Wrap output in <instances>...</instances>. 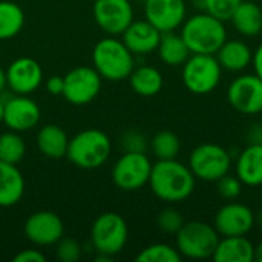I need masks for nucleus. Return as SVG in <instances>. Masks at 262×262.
Returning a JSON list of instances; mask_svg holds the SVG:
<instances>
[{"label": "nucleus", "mask_w": 262, "mask_h": 262, "mask_svg": "<svg viewBox=\"0 0 262 262\" xmlns=\"http://www.w3.org/2000/svg\"><path fill=\"white\" fill-rule=\"evenodd\" d=\"M243 187L244 184L241 183V180L236 175H230V173L224 175L216 181V190L220 196L226 201H235L236 198H239L243 193Z\"/></svg>", "instance_id": "33"}, {"label": "nucleus", "mask_w": 262, "mask_h": 262, "mask_svg": "<svg viewBox=\"0 0 262 262\" xmlns=\"http://www.w3.org/2000/svg\"><path fill=\"white\" fill-rule=\"evenodd\" d=\"M196 178L190 167L175 160H158L152 166L149 187L152 193L169 204L183 203L195 192Z\"/></svg>", "instance_id": "1"}, {"label": "nucleus", "mask_w": 262, "mask_h": 262, "mask_svg": "<svg viewBox=\"0 0 262 262\" xmlns=\"http://www.w3.org/2000/svg\"><path fill=\"white\" fill-rule=\"evenodd\" d=\"M235 175L244 186H262V144H249L235 161Z\"/></svg>", "instance_id": "20"}, {"label": "nucleus", "mask_w": 262, "mask_h": 262, "mask_svg": "<svg viewBox=\"0 0 262 262\" xmlns=\"http://www.w3.org/2000/svg\"><path fill=\"white\" fill-rule=\"evenodd\" d=\"M63 78V97L74 106H84L94 101L98 97L103 84V78L94 66H77Z\"/></svg>", "instance_id": "10"}, {"label": "nucleus", "mask_w": 262, "mask_h": 262, "mask_svg": "<svg viewBox=\"0 0 262 262\" xmlns=\"http://www.w3.org/2000/svg\"><path fill=\"white\" fill-rule=\"evenodd\" d=\"M40 117L41 111L29 95L15 94L3 101V124L9 130L28 132L38 124Z\"/></svg>", "instance_id": "15"}, {"label": "nucleus", "mask_w": 262, "mask_h": 262, "mask_svg": "<svg viewBox=\"0 0 262 262\" xmlns=\"http://www.w3.org/2000/svg\"><path fill=\"white\" fill-rule=\"evenodd\" d=\"M150 149L157 160H175L181 150V141L172 130H160L150 140Z\"/></svg>", "instance_id": "29"}, {"label": "nucleus", "mask_w": 262, "mask_h": 262, "mask_svg": "<svg viewBox=\"0 0 262 262\" xmlns=\"http://www.w3.org/2000/svg\"><path fill=\"white\" fill-rule=\"evenodd\" d=\"M6 86H8V83H6V71H3V69L0 68V92H2Z\"/></svg>", "instance_id": "40"}, {"label": "nucleus", "mask_w": 262, "mask_h": 262, "mask_svg": "<svg viewBox=\"0 0 262 262\" xmlns=\"http://www.w3.org/2000/svg\"><path fill=\"white\" fill-rule=\"evenodd\" d=\"M216 60L220 61L223 71L229 72H243L249 66H252L253 51L252 48L239 38L226 40L221 48L215 54Z\"/></svg>", "instance_id": "19"}, {"label": "nucleus", "mask_w": 262, "mask_h": 262, "mask_svg": "<svg viewBox=\"0 0 262 262\" xmlns=\"http://www.w3.org/2000/svg\"><path fill=\"white\" fill-rule=\"evenodd\" d=\"M184 224V218L180 210L173 207H166L157 215V226L163 233L175 235Z\"/></svg>", "instance_id": "32"}, {"label": "nucleus", "mask_w": 262, "mask_h": 262, "mask_svg": "<svg viewBox=\"0 0 262 262\" xmlns=\"http://www.w3.org/2000/svg\"><path fill=\"white\" fill-rule=\"evenodd\" d=\"M230 23L239 35L258 37L262 34V6L256 0H243L235 9Z\"/></svg>", "instance_id": "21"}, {"label": "nucleus", "mask_w": 262, "mask_h": 262, "mask_svg": "<svg viewBox=\"0 0 262 262\" xmlns=\"http://www.w3.org/2000/svg\"><path fill=\"white\" fill-rule=\"evenodd\" d=\"M229 104L243 115L262 112V80L253 74L238 75L227 88Z\"/></svg>", "instance_id": "11"}, {"label": "nucleus", "mask_w": 262, "mask_h": 262, "mask_svg": "<svg viewBox=\"0 0 262 262\" xmlns=\"http://www.w3.org/2000/svg\"><path fill=\"white\" fill-rule=\"evenodd\" d=\"M249 144H262V124H255L247 134Z\"/></svg>", "instance_id": "39"}, {"label": "nucleus", "mask_w": 262, "mask_h": 262, "mask_svg": "<svg viewBox=\"0 0 262 262\" xmlns=\"http://www.w3.org/2000/svg\"><path fill=\"white\" fill-rule=\"evenodd\" d=\"M112 152L111 138L100 129H84L69 138L66 158L78 169L94 170L106 164Z\"/></svg>", "instance_id": "4"}, {"label": "nucleus", "mask_w": 262, "mask_h": 262, "mask_svg": "<svg viewBox=\"0 0 262 262\" xmlns=\"http://www.w3.org/2000/svg\"><path fill=\"white\" fill-rule=\"evenodd\" d=\"M69 144V137L57 124H45L37 134V147L38 150L52 160L66 157Z\"/></svg>", "instance_id": "24"}, {"label": "nucleus", "mask_w": 262, "mask_h": 262, "mask_svg": "<svg viewBox=\"0 0 262 262\" xmlns=\"http://www.w3.org/2000/svg\"><path fill=\"white\" fill-rule=\"evenodd\" d=\"M129 227L126 220L115 212H104L95 218L91 227V244L100 255L114 258L126 247Z\"/></svg>", "instance_id": "7"}, {"label": "nucleus", "mask_w": 262, "mask_h": 262, "mask_svg": "<svg viewBox=\"0 0 262 262\" xmlns=\"http://www.w3.org/2000/svg\"><path fill=\"white\" fill-rule=\"evenodd\" d=\"M252 66H253V72L262 80V43L253 51Z\"/></svg>", "instance_id": "38"}, {"label": "nucleus", "mask_w": 262, "mask_h": 262, "mask_svg": "<svg viewBox=\"0 0 262 262\" xmlns=\"http://www.w3.org/2000/svg\"><path fill=\"white\" fill-rule=\"evenodd\" d=\"M6 83L14 94L31 95L43 83V69L34 58L20 57L8 66Z\"/></svg>", "instance_id": "17"}, {"label": "nucleus", "mask_w": 262, "mask_h": 262, "mask_svg": "<svg viewBox=\"0 0 262 262\" xmlns=\"http://www.w3.org/2000/svg\"><path fill=\"white\" fill-rule=\"evenodd\" d=\"M144 18L161 34L177 31L187 17L186 0H144Z\"/></svg>", "instance_id": "16"}, {"label": "nucleus", "mask_w": 262, "mask_h": 262, "mask_svg": "<svg viewBox=\"0 0 262 262\" xmlns=\"http://www.w3.org/2000/svg\"><path fill=\"white\" fill-rule=\"evenodd\" d=\"M157 52L160 60L167 66H183L192 54L181 34H178L177 31L161 34Z\"/></svg>", "instance_id": "26"}, {"label": "nucleus", "mask_w": 262, "mask_h": 262, "mask_svg": "<svg viewBox=\"0 0 262 262\" xmlns=\"http://www.w3.org/2000/svg\"><path fill=\"white\" fill-rule=\"evenodd\" d=\"M26 155V143L20 132L8 130L0 134V161L18 164Z\"/></svg>", "instance_id": "28"}, {"label": "nucleus", "mask_w": 262, "mask_h": 262, "mask_svg": "<svg viewBox=\"0 0 262 262\" xmlns=\"http://www.w3.org/2000/svg\"><path fill=\"white\" fill-rule=\"evenodd\" d=\"M220 233L213 224L204 221H184L183 227L175 233V247L183 258L209 259L220 241Z\"/></svg>", "instance_id": "5"}, {"label": "nucleus", "mask_w": 262, "mask_h": 262, "mask_svg": "<svg viewBox=\"0 0 262 262\" xmlns=\"http://www.w3.org/2000/svg\"><path fill=\"white\" fill-rule=\"evenodd\" d=\"M25 195V178L17 164L0 161V207H12Z\"/></svg>", "instance_id": "23"}, {"label": "nucleus", "mask_w": 262, "mask_h": 262, "mask_svg": "<svg viewBox=\"0 0 262 262\" xmlns=\"http://www.w3.org/2000/svg\"><path fill=\"white\" fill-rule=\"evenodd\" d=\"M25 25V12L23 9L11 2H0V41L9 40L15 37Z\"/></svg>", "instance_id": "27"}, {"label": "nucleus", "mask_w": 262, "mask_h": 262, "mask_svg": "<svg viewBox=\"0 0 262 262\" xmlns=\"http://www.w3.org/2000/svg\"><path fill=\"white\" fill-rule=\"evenodd\" d=\"M63 89H64V78L60 75H52L48 78L46 81V91L51 95H63Z\"/></svg>", "instance_id": "37"}, {"label": "nucleus", "mask_w": 262, "mask_h": 262, "mask_svg": "<svg viewBox=\"0 0 262 262\" xmlns=\"http://www.w3.org/2000/svg\"><path fill=\"white\" fill-rule=\"evenodd\" d=\"M180 34L192 54H216L221 45L229 38L226 21L200 11L186 17Z\"/></svg>", "instance_id": "2"}, {"label": "nucleus", "mask_w": 262, "mask_h": 262, "mask_svg": "<svg viewBox=\"0 0 262 262\" xmlns=\"http://www.w3.org/2000/svg\"><path fill=\"white\" fill-rule=\"evenodd\" d=\"M152 166L146 152H124L112 167V181L123 192H137L149 184Z\"/></svg>", "instance_id": "9"}, {"label": "nucleus", "mask_w": 262, "mask_h": 262, "mask_svg": "<svg viewBox=\"0 0 262 262\" xmlns=\"http://www.w3.org/2000/svg\"><path fill=\"white\" fill-rule=\"evenodd\" d=\"M25 236L37 247L55 246L64 236V224L61 218L51 210H38L25 221Z\"/></svg>", "instance_id": "14"}, {"label": "nucleus", "mask_w": 262, "mask_h": 262, "mask_svg": "<svg viewBox=\"0 0 262 262\" xmlns=\"http://www.w3.org/2000/svg\"><path fill=\"white\" fill-rule=\"evenodd\" d=\"M143 2H144V0H143Z\"/></svg>", "instance_id": "46"}, {"label": "nucleus", "mask_w": 262, "mask_h": 262, "mask_svg": "<svg viewBox=\"0 0 262 262\" xmlns=\"http://www.w3.org/2000/svg\"><path fill=\"white\" fill-rule=\"evenodd\" d=\"M14 262H45L46 261V256L37 250V249H25V250H20L14 258Z\"/></svg>", "instance_id": "36"}, {"label": "nucleus", "mask_w": 262, "mask_h": 262, "mask_svg": "<svg viewBox=\"0 0 262 262\" xmlns=\"http://www.w3.org/2000/svg\"><path fill=\"white\" fill-rule=\"evenodd\" d=\"M135 259L138 262H180L183 256L177 247L164 243H155L140 250Z\"/></svg>", "instance_id": "30"}, {"label": "nucleus", "mask_w": 262, "mask_h": 262, "mask_svg": "<svg viewBox=\"0 0 262 262\" xmlns=\"http://www.w3.org/2000/svg\"><path fill=\"white\" fill-rule=\"evenodd\" d=\"M221 77L223 68L213 54H190L181 71L186 89L195 95L212 94L220 86Z\"/></svg>", "instance_id": "6"}, {"label": "nucleus", "mask_w": 262, "mask_h": 262, "mask_svg": "<svg viewBox=\"0 0 262 262\" xmlns=\"http://www.w3.org/2000/svg\"><path fill=\"white\" fill-rule=\"evenodd\" d=\"M3 123V101L0 100V124Z\"/></svg>", "instance_id": "43"}, {"label": "nucleus", "mask_w": 262, "mask_h": 262, "mask_svg": "<svg viewBox=\"0 0 262 262\" xmlns=\"http://www.w3.org/2000/svg\"><path fill=\"white\" fill-rule=\"evenodd\" d=\"M120 144L124 152H146L147 150V138L138 130H127L121 135Z\"/></svg>", "instance_id": "35"}, {"label": "nucleus", "mask_w": 262, "mask_h": 262, "mask_svg": "<svg viewBox=\"0 0 262 262\" xmlns=\"http://www.w3.org/2000/svg\"><path fill=\"white\" fill-rule=\"evenodd\" d=\"M187 166L196 180L216 183L220 178L230 173L233 160L226 147L215 143H204L190 152Z\"/></svg>", "instance_id": "8"}, {"label": "nucleus", "mask_w": 262, "mask_h": 262, "mask_svg": "<svg viewBox=\"0 0 262 262\" xmlns=\"http://www.w3.org/2000/svg\"><path fill=\"white\" fill-rule=\"evenodd\" d=\"M92 66L103 80L121 81L132 74L135 68V55L123 40L115 35H107L94 46Z\"/></svg>", "instance_id": "3"}, {"label": "nucleus", "mask_w": 262, "mask_h": 262, "mask_svg": "<svg viewBox=\"0 0 262 262\" xmlns=\"http://www.w3.org/2000/svg\"><path fill=\"white\" fill-rule=\"evenodd\" d=\"M212 259L216 262L255 261V244L246 236H221Z\"/></svg>", "instance_id": "22"}, {"label": "nucleus", "mask_w": 262, "mask_h": 262, "mask_svg": "<svg viewBox=\"0 0 262 262\" xmlns=\"http://www.w3.org/2000/svg\"><path fill=\"white\" fill-rule=\"evenodd\" d=\"M161 32L144 20H134L121 34V40L134 55H147L157 51Z\"/></svg>", "instance_id": "18"}, {"label": "nucleus", "mask_w": 262, "mask_h": 262, "mask_svg": "<svg viewBox=\"0 0 262 262\" xmlns=\"http://www.w3.org/2000/svg\"><path fill=\"white\" fill-rule=\"evenodd\" d=\"M55 258L61 262H77L81 258V246L74 238H61L55 244Z\"/></svg>", "instance_id": "34"}, {"label": "nucleus", "mask_w": 262, "mask_h": 262, "mask_svg": "<svg viewBox=\"0 0 262 262\" xmlns=\"http://www.w3.org/2000/svg\"><path fill=\"white\" fill-rule=\"evenodd\" d=\"M129 83L132 91L140 97H154L161 92L164 86V78L160 69L150 64H143L134 68L129 75Z\"/></svg>", "instance_id": "25"}, {"label": "nucleus", "mask_w": 262, "mask_h": 262, "mask_svg": "<svg viewBox=\"0 0 262 262\" xmlns=\"http://www.w3.org/2000/svg\"><path fill=\"white\" fill-rule=\"evenodd\" d=\"M255 221H256V224H258V226H261L262 227V209L258 212V213H255Z\"/></svg>", "instance_id": "42"}, {"label": "nucleus", "mask_w": 262, "mask_h": 262, "mask_svg": "<svg viewBox=\"0 0 262 262\" xmlns=\"http://www.w3.org/2000/svg\"><path fill=\"white\" fill-rule=\"evenodd\" d=\"M243 0H193L198 11H204L223 21H230L235 9Z\"/></svg>", "instance_id": "31"}, {"label": "nucleus", "mask_w": 262, "mask_h": 262, "mask_svg": "<svg viewBox=\"0 0 262 262\" xmlns=\"http://www.w3.org/2000/svg\"><path fill=\"white\" fill-rule=\"evenodd\" d=\"M256 226L255 212L243 203H226L213 218V227L220 236H246Z\"/></svg>", "instance_id": "13"}, {"label": "nucleus", "mask_w": 262, "mask_h": 262, "mask_svg": "<svg viewBox=\"0 0 262 262\" xmlns=\"http://www.w3.org/2000/svg\"><path fill=\"white\" fill-rule=\"evenodd\" d=\"M0 2H3V0H0Z\"/></svg>", "instance_id": "44"}, {"label": "nucleus", "mask_w": 262, "mask_h": 262, "mask_svg": "<svg viewBox=\"0 0 262 262\" xmlns=\"http://www.w3.org/2000/svg\"><path fill=\"white\" fill-rule=\"evenodd\" d=\"M94 20L107 35H121L134 21V6L130 0H95Z\"/></svg>", "instance_id": "12"}, {"label": "nucleus", "mask_w": 262, "mask_h": 262, "mask_svg": "<svg viewBox=\"0 0 262 262\" xmlns=\"http://www.w3.org/2000/svg\"><path fill=\"white\" fill-rule=\"evenodd\" d=\"M256 2H259V0H256Z\"/></svg>", "instance_id": "45"}, {"label": "nucleus", "mask_w": 262, "mask_h": 262, "mask_svg": "<svg viewBox=\"0 0 262 262\" xmlns=\"http://www.w3.org/2000/svg\"><path fill=\"white\" fill-rule=\"evenodd\" d=\"M255 261L262 262V241L258 246H255Z\"/></svg>", "instance_id": "41"}]
</instances>
